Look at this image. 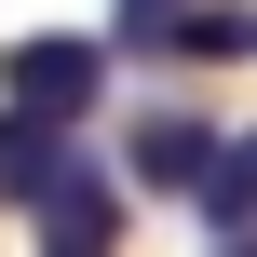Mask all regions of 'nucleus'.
Segmentation results:
<instances>
[{
	"mask_svg": "<svg viewBox=\"0 0 257 257\" xmlns=\"http://www.w3.org/2000/svg\"><path fill=\"white\" fill-rule=\"evenodd\" d=\"M0 95L14 108H54V122H81L95 95H108V41H0Z\"/></svg>",
	"mask_w": 257,
	"mask_h": 257,
	"instance_id": "obj_1",
	"label": "nucleus"
},
{
	"mask_svg": "<svg viewBox=\"0 0 257 257\" xmlns=\"http://www.w3.org/2000/svg\"><path fill=\"white\" fill-rule=\"evenodd\" d=\"M27 230H41V257H122V190H108L95 163H68V190H54Z\"/></svg>",
	"mask_w": 257,
	"mask_h": 257,
	"instance_id": "obj_3",
	"label": "nucleus"
},
{
	"mask_svg": "<svg viewBox=\"0 0 257 257\" xmlns=\"http://www.w3.org/2000/svg\"><path fill=\"white\" fill-rule=\"evenodd\" d=\"M217 257H257V230H244V244H217Z\"/></svg>",
	"mask_w": 257,
	"mask_h": 257,
	"instance_id": "obj_8",
	"label": "nucleus"
},
{
	"mask_svg": "<svg viewBox=\"0 0 257 257\" xmlns=\"http://www.w3.org/2000/svg\"><path fill=\"white\" fill-rule=\"evenodd\" d=\"M217 149H230V136H217V122H190V108H176V122H149V136H136V176H149V190H190V176H203V163H217Z\"/></svg>",
	"mask_w": 257,
	"mask_h": 257,
	"instance_id": "obj_5",
	"label": "nucleus"
},
{
	"mask_svg": "<svg viewBox=\"0 0 257 257\" xmlns=\"http://www.w3.org/2000/svg\"><path fill=\"white\" fill-rule=\"evenodd\" d=\"M176 14H190V0H108V41L149 54V41H176Z\"/></svg>",
	"mask_w": 257,
	"mask_h": 257,
	"instance_id": "obj_7",
	"label": "nucleus"
},
{
	"mask_svg": "<svg viewBox=\"0 0 257 257\" xmlns=\"http://www.w3.org/2000/svg\"><path fill=\"white\" fill-rule=\"evenodd\" d=\"M190 217H203L217 244H244V230H257V136H244V149H217V163L190 176Z\"/></svg>",
	"mask_w": 257,
	"mask_h": 257,
	"instance_id": "obj_4",
	"label": "nucleus"
},
{
	"mask_svg": "<svg viewBox=\"0 0 257 257\" xmlns=\"http://www.w3.org/2000/svg\"><path fill=\"white\" fill-rule=\"evenodd\" d=\"M163 54H203V68H244V54H257V0H190Z\"/></svg>",
	"mask_w": 257,
	"mask_h": 257,
	"instance_id": "obj_6",
	"label": "nucleus"
},
{
	"mask_svg": "<svg viewBox=\"0 0 257 257\" xmlns=\"http://www.w3.org/2000/svg\"><path fill=\"white\" fill-rule=\"evenodd\" d=\"M68 136H81V122H54V108H0V203H14V217H41V203L68 190V163H81Z\"/></svg>",
	"mask_w": 257,
	"mask_h": 257,
	"instance_id": "obj_2",
	"label": "nucleus"
}]
</instances>
